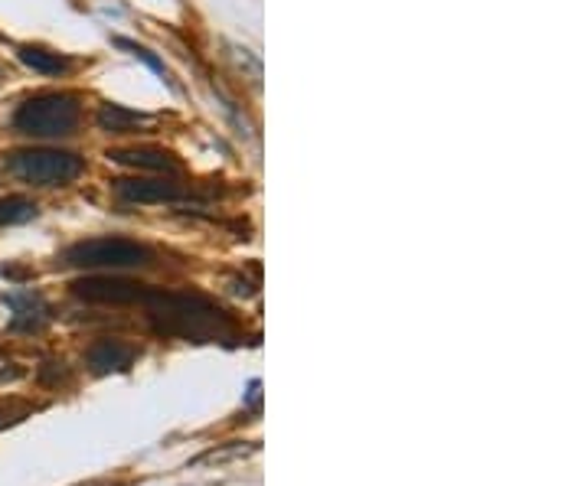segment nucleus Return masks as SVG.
I'll list each match as a JSON object with an SVG mask.
<instances>
[{
    "label": "nucleus",
    "mask_w": 588,
    "mask_h": 486,
    "mask_svg": "<svg viewBox=\"0 0 588 486\" xmlns=\"http://www.w3.org/2000/svg\"><path fill=\"white\" fill-rule=\"evenodd\" d=\"M115 193L125 203H177L183 199V187L173 177H125L115 180Z\"/></svg>",
    "instance_id": "obj_6"
},
{
    "label": "nucleus",
    "mask_w": 588,
    "mask_h": 486,
    "mask_svg": "<svg viewBox=\"0 0 588 486\" xmlns=\"http://www.w3.org/2000/svg\"><path fill=\"white\" fill-rule=\"evenodd\" d=\"M148 317L160 337H183L193 343H210L232 333V320L222 307L206 300L203 294H167V290H150L144 300Z\"/></svg>",
    "instance_id": "obj_1"
},
{
    "label": "nucleus",
    "mask_w": 588,
    "mask_h": 486,
    "mask_svg": "<svg viewBox=\"0 0 588 486\" xmlns=\"http://www.w3.org/2000/svg\"><path fill=\"white\" fill-rule=\"evenodd\" d=\"M82 105L69 92H43L26 98L14 115V127L26 137H69L76 134Z\"/></svg>",
    "instance_id": "obj_2"
},
{
    "label": "nucleus",
    "mask_w": 588,
    "mask_h": 486,
    "mask_svg": "<svg viewBox=\"0 0 588 486\" xmlns=\"http://www.w3.org/2000/svg\"><path fill=\"white\" fill-rule=\"evenodd\" d=\"M69 268H148L154 261L148 245H138L131 238H88V242L72 245L63 255Z\"/></svg>",
    "instance_id": "obj_4"
},
{
    "label": "nucleus",
    "mask_w": 588,
    "mask_h": 486,
    "mask_svg": "<svg viewBox=\"0 0 588 486\" xmlns=\"http://www.w3.org/2000/svg\"><path fill=\"white\" fill-rule=\"evenodd\" d=\"M138 349L131 343H121V339H98L92 343V349L86 353V362L95 376H108V372H125L134 362Z\"/></svg>",
    "instance_id": "obj_8"
},
{
    "label": "nucleus",
    "mask_w": 588,
    "mask_h": 486,
    "mask_svg": "<svg viewBox=\"0 0 588 486\" xmlns=\"http://www.w3.org/2000/svg\"><path fill=\"white\" fill-rule=\"evenodd\" d=\"M36 203L26 197H4L0 199V228L4 226H20V222L36 219Z\"/></svg>",
    "instance_id": "obj_12"
},
{
    "label": "nucleus",
    "mask_w": 588,
    "mask_h": 486,
    "mask_svg": "<svg viewBox=\"0 0 588 486\" xmlns=\"http://www.w3.org/2000/svg\"><path fill=\"white\" fill-rule=\"evenodd\" d=\"M0 300L14 310V320H10V329H24V333H33L43 323L49 320V304L33 290H10V294H0Z\"/></svg>",
    "instance_id": "obj_7"
},
{
    "label": "nucleus",
    "mask_w": 588,
    "mask_h": 486,
    "mask_svg": "<svg viewBox=\"0 0 588 486\" xmlns=\"http://www.w3.org/2000/svg\"><path fill=\"white\" fill-rule=\"evenodd\" d=\"M16 56H20V63H24L26 69L39 72V76H63V72L72 69V63L66 56L53 53V49H46V46H20Z\"/></svg>",
    "instance_id": "obj_11"
},
{
    "label": "nucleus",
    "mask_w": 588,
    "mask_h": 486,
    "mask_svg": "<svg viewBox=\"0 0 588 486\" xmlns=\"http://www.w3.org/2000/svg\"><path fill=\"white\" fill-rule=\"evenodd\" d=\"M72 294L92 304H144L150 298L148 284L125 281V278H82L72 284Z\"/></svg>",
    "instance_id": "obj_5"
},
{
    "label": "nucleus",
    "mask_w": 588,
    "mask_h": 486,
    "mask_svg": "<svg viewBox=\"0 0 588 486\" xmlns=\"http://www.w3.org/2000/svg\"><path fill=\"white\" fill-rule=\"evenodd\" d=\"M7 170L16 180L30 187H69L72 180L82 177L86 160L72 150H53V147H30L7 154Z\"/></svg>",
    "instance_id": "obj_3"
},
{
    "label": "nucleus",
    "mask_w": 588,
    "mask_h": 486,
    "mask_svg": "<svg viewBox=\"0 0 588 486\" xmlns=\"http://www.w3.org/2000/svg\"><path fill=\"white\" fill-rule=\"evenodd\" d=\"M115 164H125L134 167V170H144V173H160V177H173L181 170V164L160 147H131V150H111L108 154Z\"/></svg>",
    "instance_id": "obj_9"
},
{
    "label": "nucleus",
    "mask_w": 588,
    "mask_h": 486,
    "mask_svg": "<svg viewBox=\"0 0 588 486\" xmlns=\"http://www.w3.org/2000/svg\"><path fill=\"white\" fill-rule=\"evenodd\" d=\"M95 121H98V127H102L105 134H131V131L150 127V118L125 108V105H102L98 115H95Z\"/></svg>",
    "instance_id": "obj_10"
},
{
    "label": "nucleus",
    "mask_w": 588,
    "mask_h": 486,
    "mask_svg": "<svg viewBox=\"0 0 588 486\" xmlns=\"http://www.w3.org/2000/svg\"><path fill=\"white\" fill-rule=\"evenodd\" d=\"M4 421H7V418H4V411H0V424H4Z\"/></svg>",
    "instance_id": "obj_13"
}]
</instances>
